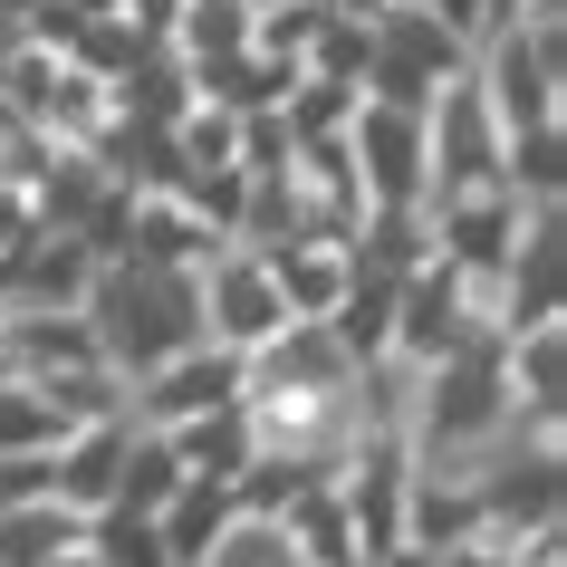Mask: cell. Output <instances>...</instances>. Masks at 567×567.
Returning a JSON list of instances; mask_svg holds the SVG:
<instances>
[{"label": "cell", "mask_w": 567, "mask_h": 567, "mask_svg": "<svg viewBox=\"0 0 567 567\" xmlns=\"http://www.w3.org/2000/svg\"><path fill=\"white\" fill-rule=\"evenodd\" d=\"M78 308H87L96 357L116 365L125 385L203 337V279H193L183 260H145V250L96 260V279H87V299H78Z\"/></svg>", "instance_id": "cell-1"}, {"label": "cell", "mask_w": 567, "mask_h": 567, "mask_svg": "<svg viewBox=\"0 0 567 567\" xmlns=\"http://www.w3.org/2000/svg\"><path fill=\"white\" fill-rule=\"evenodd\" d=\"M481 328H491V289H481V279H462L452 260H433V250H423V260L394 279L385 357H404V365L423 375V365H443L452 347H472Z\"/></svg>", "instance_id": "cell-2"}, {"label": "cell", "mask_w": 567, "mask_h": 567, "mask_svg": "<svg viewBox=\"0 0 567 567\" xmlns=\"http://www.w3.org/2000/svg\"><path fill=\"white\" fill-rule=\"evenodd\" d=\"M193 279H203V337L212 347L250 357L260 337L289 328V299H279V279H269V250H250V240H212Z\"/></svg>", "instance_id": "cell-3"}, {"label": "cell", "mask_w": 567, "mask_h": 567, "mask_svg": "<svg viewBox=\"0 0 567 567\" xmlns=\"http://www.w3.org/2000/svg\"><path fill=\"white\" fill-rule=\"evenodd\" d=\"M529 318H567V240H558V203L519 212V240L501 260L491 289V328H529Z\"/></svg>", "instance_id": "cell-4"}, {"label": "cell", "mask_w": 567, "mask_h": 567, "mask_svg": "<svg viewBox=\"0 0 567 567\" xmlns=\"http://www.w3.org/2000/svg\"><path fill=\"white\" fill-rule=\"evenodd\" d=\"M212 404H240V357L231 347H212V337H193L183 357H164V365H145L135 385H125V414L135 423H183V414H212Z\"/></svg>", "instance_id": "cell-5"}, {"label": "cell", "mask_w": 567, "mask_h": 567, "mask_svg": "<svg viewBox=\"0 0 567 567\" xmlns=\"http://www.w3.org/2000/svg\"><path fill=\"white\" fill-rule=\"evenodd\" d=\"M501 375H509V404H519L529 423H558V394H567V318L501 328Z\"/></svg>", "instance_id": "cell-6"}, {"label": "cell", "mask_w": 567, "mask_h": 567, "mask_svg": "<svg viewBox=\"0 0 567 567\" xmlns=\"http://www.w3.org/2000/svg\"><path fill=\"white\" fill-rule=\"evenodd\" d=\"M231 481H203V472H183L174 491H164V509H154V538H164V558L174 567H203V548L221 538V519H231Z\"/></svg>", "instance_id": "cell-7"}, {"label": "cell", "mask_w": 567, "mask_h": 567, "mask_svg": "<svg viewBox=\"0 0 567 567\" xmlns=\"http://www.w3.org/2000/svg\"><path fill=\"white\" fill-rule=\"evenodd\" d=\"M269 279H279L289 318H328L347 299V279H357V260H347V240H279L269 250Z\"/></svg>", "instance_id": "cell-8"}, {"label": "cell", "mask_w": 567, "mask_h": 567, "mask_svg": "<svg viewBox=\"0 0 567 567\" xmlns=\"http://www.w3.org/2000/svg\"><path fill=\"white\" fill-rule=\"evenodd\" d=\"M87 538V509H68L59 491H30V501H0V567H49L59 548Z\"/></svg>", "instance_id": "cell-9"}, {"label": "cell", "mask_w": 567, "mask_h": 567, "mask_svg": "<svg viewBox=\"0 0 567 567\" xmlns=\"http://www.w3.org/2000/svg\"><path fill=\"white\" fill-rule=\"evenodd\" d=\"M164 443H174V462L183 472H203V481H240L250 472V414L240 404H212V414H183V423H164Z\"/></svg>", "instance_id": "cell-10"}, {"label": "cell", "mask_w": 567, "mask_h": 567, "mask_svg": "<svg viewBox=\"0 0 567 567\" xmlns=\"http://www.w3.org/2000/svg\"><path fill=\"white\" fill-rule=\"evenodd\" d=\"M203 567H308V558H299V538L279 529L269 509H231L221 538L203 548Z\"/></svg>", "instance_id": "cell-11"}, {"label": "cell", "mask_w": 567, "mask_h": 567, "mask_svg": "<svg viewBox=\"0 0 567 567\" xmlns=\"http://www.w3.org/2000/svg\"><path fill=\"white\" fill-rule=\"evenodd\" d=\"M250 10H279V0H250Z\"/></svg>", "instance_id": "cell-12"}]
</instances>
